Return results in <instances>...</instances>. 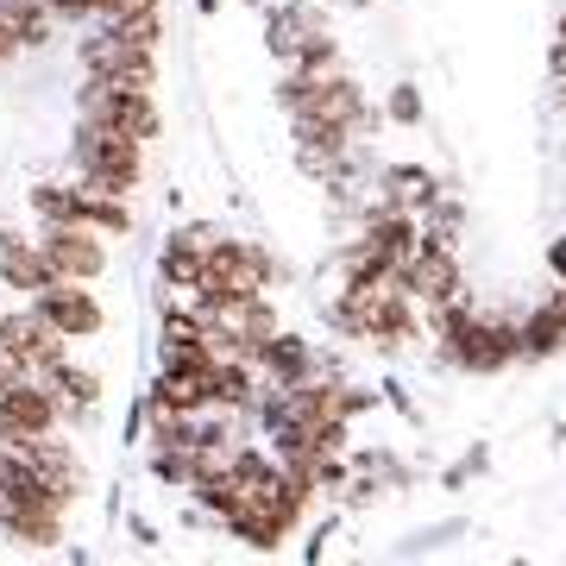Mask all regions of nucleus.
I'll list each match as a JSON object with an SVG mask.
<instances>
[{
	"mask_svg": "<svg viewBox=\"0 0 566 566\" xmlns=\"http://www.w3.org/2000/svg\"><path fill=\"white\" fill-rule=\"evenodd\" d=\"M0 422L13 434H51L57 428V397L32 371H0Z\"/></svg>",
	"mask_w": 566,
	"mask_h": 566,
	"instance_id": "2",
	"label": "nucleus"
},
{
	"mask_svg": "<svg viewBox=\"0 0 566 566\" xmlns=\"http://www.w3.org/2000/svg\"><path fill=\"white\" fill-rule=\"evenodd\" d=\"M390 114H397V120H422V107H416V95H409V88H397V102H390Z\"/></svg>",
	"mask_w": 566,
	"mask_h": 566,
	"instance_id": "12",
	"label": "nucleus"
},
{
	"mask_svg": "<svg viewBox=\"0 0 566 566\" xmlns=\"http://www.w3.org/2000/svg\"><path fill=\"white\" fill-rule=\"evenodd\" d=\"M32 308L57 327L63 340H82V334H95V327H102V303H95L88 290H76V277H57L51 290H39Z\"/></svg>",
	"mask_w": 566,
	"mask_h": 566,
	"instance_id": "4",
	"label": "nucleus"
},
{
	"mask_svg": "<svg viewBox=\"0 0 566 566\" xmlns=\"http://www.w3.org/2000/svg\"><path fill=\"white\" fill-rule=\"evenodd\" d=\"M39 378H44V390H51L57 403H76V409H88L95 397H102V385H95L88 371H76L70 359H51V365L39 371Z\"/></svg>",
	"mask_w": 566,
	"mask_h": 566,
	"instance_id": "7",
	"label": "nucleus"
},
{
	"mask_svg": "<svg viewBox=\"0 0 566 566\" xmlns=\"http://www.w3.org/2000/svg\"><path fill=\"white\" fill-rule=\"evenodd\" d=\"M0 277L13 283V290H32V296H39V290L57 283V264L44 259L39 245H13L7 240V252H0Z\"/></svg>",
	"mask_w": 566,
	"mask_h": 566,
	"instance_id": "5",
	"label": "nucleus"
},
{
	"mask_svg": "<svg viewBox=\"0 0 566 566\" xmlns=\"http://www.w3.org/2000/svg\"><path fill=\"white\" fill-rule=\"evenodd\" d=\"M139 139H126V133H114V126H95L82 120L76 133V170L88 189H102V196H126L133 182H139Z\"/></svg>",
	"mask_w": 566,
	"mask_h": 566,
	"instance_id": "1",
	"label": "nucleus"
},
{
	"mask_svg": "<svg viewBox=\"0 0 566 566\" xmlns=\"http://www.w3.org/2000/svg\"><path fill=\"white\" fill-rule=\"evenodd\" d=\"M13 51H20V39H13V32H7V20H0V63L13 57Z\"/></svg>",
	"mask_w": 566,
	"mask_h": 566,
	"instance_id": "14",
	"label": "nucleus"
},
{
	"mask_svg": "<svg viewBox=\"0 0 566 566\" xmlns=\"http://www.w3.org/2000/svg\"><path fill=\"white\" fill-rule=\"evenodd\" d=\"M0 322H7V315H0Z\"/></svg>",
	"mask_w": 566,
	"mask_h": 566,
	"instance_id": "17",
	"label": "nucleus"
},
{
	"mask_svg": "<svg viewBox=\"0 0 566 566\" xmlns=\"http://www.w3.org/2000/svg\"><path fill=\"white\" fill-rule=\"evenodd\" d=\"M560 44H566V20H560Z\"/></svg>",
	"mask_w": 566,
	"mask_h": 566,
	"instance_id": "16",
	"label": "nucleus"
},
{
	"mask_svg": "<svg viewBox=\"0 0 566 566\" xmlns=\"http://www.w3.org/2000/svg\"><path fill=\"white\" fill-rule=\"evenodd\" d=\"M39 252L57 264V277H76V283L82 277H102V264H107L95 227H82V221H51V227H44V240H39Z\"/></svg>",
	"mask_w": 566,
	"mask_h": 566,
	"instance_id": "3",
	"label": "nucleus"
},
{
	"mask_svg": "<svg viewBox=\"0 0 566 566\" xmlns=\"http://www.w3.org/2000/svg\"><path fill=\"white\" fill-rule=\"evenodd\" d=\"M416 221L409 214H378V221L365 227V252H378V259H390V264H403L409 252H416Z\"/></svg>",
	"mask_w": 566,
	"mask_h": 566,
	"instance_id": "6",
	"label": "nucleus"
},
{
	"mask_svg": "<svg viewBox=\"0 0 566 566\" xmlns=\"http://www.w3.org/2000/svg\"><path fill=\"white\" fill-rule=\"evenodd\" d=\"M227 472H233L245 491H264L271 479H277V465L264 460V453H233V460H227Z\"/></svg>",
	"mask_w": 566,
	"mask_h": 566,
	"instance_id": "11",
	"label": "nucleus"
},
{
	"mask_svg": "<svg viewBox=\"0 0 566 566\" xmlns=\"http://www.w3.org/2000/svg\"><path fill=\"white\" fill-rule=\"evenodd\" d=\"M554 264H560V271H566V245H554Z\"/></svg>",
	"mask_w": 566,
	"mask_h": 566,
	"instance_id": "15",
	"label": "nucleus"
},
{
	"mask_svg": "<svg viewBox=\"0 0 566 566\" xmlns=\"http://www.w3.org/2000/svg\"><path fill=\"white\" fill-rule=\"evenodd\" d=\"M208 403V371H170L164 365L158 378V409H177V416H189V409Z\"/></svg>",
	"mask_w": 566,
	"mask_h": 566,
	"instance_id": "8",
	"label": "nucleus"
},
{
	"mask_svg": "<svg viewBox=\"0 0 566 566\" xmlns=\"http://www.w3.org/2000/svg\"><path fill=\"white\" fill-rule=\"evenodd\" d=\"M44 7H51V13H70V20H76V13H95L102 0H44Z\"/></svg>",
	"mask_w": 566,
	"mask_h": 566,
	"instance_id": "13",
	"label": "nucleus"
},
{
	"mask_svg": "<svg viewBox=\"0 0 566 566\" xmlns=\"http://www.w3.org/2000/svg\"><path fill=\"white\" fill-rule=\"evenodd\" d=\"M202 245H208V233H196V240H170L164 245V283H177V290H196L202 283Z\"/></svg>",
	"mask_w": 566,
	"mask_h": 566,
	"instance_id": "9",
	"label": "nucleus"
},
{
	"mask_svg": "<svg viewBox=\"0 0 566 566\" xmlns=\"http://www.w3.org/2000/svg\"><path fill=\"white\" fill-rule=\"evenodd\" d=\"M0 20L20 44H44L51 39V7L44 0H0Z\"/></svg>",
	"mask_w": 566,
	"mask_h": 566,
	"instance_id": "10",
	"label": "nucleus"
}]
</instances>
